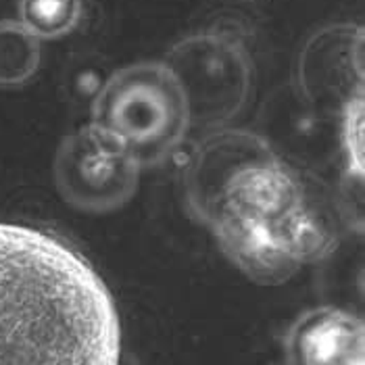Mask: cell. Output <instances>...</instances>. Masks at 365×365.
<instances>
[{"instance_id":"1","label":"cell","mask_w":365,"mask_h":365,"mask_svg":"<svg viewBox=\"0 0 365 365\" xmlns=\"http://www.w3.org/2000/svg\"><path fill=\"white\" fill-rule=\"evenodd\" d=\"M186 205L251 280L280 284L334 249L301 175L247 130L211 132L184 173Z\"/></svg>"},{"instance_id":"2","label":"cell","mask_w":365,"mask_h":365,"mask_svg":"<svg viewBox=\"0 0 365 365\" xmlns=\"http://www.w3.org/2000/svg\"><path fill=\"white\" fill-rule=\"evenodd\" d=\"M111 292L73 247L0 222V365H119Z\"/></svg>"},{"instance_id":"3","label":"cell","mask_w":365,"mask_h":365,"mask_svg":"<svg viewBox=\"0 0 365 365\" xmlns=\"http://www.w3.org/2000/svg\"><path fill=\"white\" fill-rule=\"evenodd\" d=\"M190 121L186 92L165 63L146 61L115 71L92 103V125L138 168L169 159Z\"/></svg>"},{"instance_id":"4","label":"cell","mask_w":365,"mask_h":365,"mask_svg":"<svg viewBox=\"0 0 365 365\" xmlns=\"http://www.w3.org/2000/svg\"><path fill=\"white\" fill-rule=\"evenodd\" d=\"M165 65L186 92L190 119L225 121L249 101L253 63L230 34H195L173 46Z\"/></svg>"},{"instance_id":"5","label":"cell","mask_w":365,"mask_h":365,"mask_svg":"<svg viewBox=\"0 0 365 365\" xmlns=\"http://www.w3.org/2000/svg\"><path fill=\"white\" fill-rule=\"evenodd\" d=\"M140 168L92 123L58 146L55 180L63 198L88 213H109L136 195Z\"/></svg>"},{"instance_id":"6","label":"cell","mask_w":365,"mask_h":365,"mask_svg":"<svg viewBox=\"0 0 365 365\" xmlns=\"http://www.w3.org/2000/svg\"><path fill=\"white\" fill-rule=\"evenodd\" d=\"M288 365H365L364 322L344 309L303 313L286 334Z\"/></svg>"},{"instance_id":"7","label":"cell","mask_w":365,"mask_h":365,"mask_svg":"<svg viewBox=\"0 0 365 365\" xmlns=\"http://www.w3.org/2000/svg\"><path fill=\"white\" fill-rule=\"evenodd\" d=\"M40 67V40L19 21H0V88L28 82Z\"/></svg>"},{"instance_id":"8","label":"cell","mask_w":365,"mask_h":365,"mask_svg":"<svg viewBox=\"0 0 365 365\" xmlns=\"http://www.w3.org/2000/svg\"><path fill=\"white\" fill-rule=\"evenodd\" d=\"M19 17L38 40H56L78 28L82 0H19Z\"/></svg>"},{"instance_id":"9","label":"cell","mask_w":365,"mask_h":365,"mask_svg":"<svg viewBox=\"0 0 365 365\" xmlns=\"http://www.w3.org/2000/svg\"><path fill=\"white\" fill-rule=\"evenodd\" d=\"M344 146L349 168L361 175L364 171V98L344 107Z\"/></svg>"}]
</instances>
